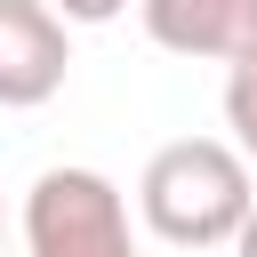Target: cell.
I'll list each match as a JSON object with an SVG mask.
<instances>
[{"mask_svg": "<svg viewBox=\"0 0 257 257\" xmlns=\"http://www.w3.org/2000/svg\"><path fill=\"white\" fill-rule=\"evenodd\" d=\"M249 153L225 145V137H177L145 161L137 177V217L169 241V249H233V233L249 225L257 209V185H249Z\"/></svg>", "mask_w": 257, "mask_h": 257, "instance_id": "6da1fadb", "label": "cell"}, {"mask_svg": "<svg viewBox=\"0 0 257 257\" xmlns=\"http://www.w3.org/2000/svg\"><path fill=\"white\" fill-rule=\"evenodd\" d=\"M24 257H137L128 193L104 169H40L24 193Z\"/></svg>", "mask_w": 257, "mask_h": 257, "instance_id": "7a4b0ae2", "label": "cell"}, {"mask_svg": "<svg viewBox=\"0 0 257 257\" xmlns=\"http://www.w3.org/2000/svg\"><path fill=\"white\" fill-rule=\"evenodd\" d=\"M72 72V24L48 0H0V104L32 112Z\"/></svg>", "mask_w": 257, "mask_h": 257, "instance_id": "3957f363", "label": "cell"}, {"mask_svg": "<svg viewBox=\"0 0 257 257\" xmlns=\"http://www.w3.org/2000/svg\"><path fill=\"white\" fill-rule=\"evenodd\" d=\"M145 40L169 56H201V64H241L257 56V0H137Z\"/></svg>", "mask_w": 257, "mask_h": 257, "instance_id": "277c9868", "label": "cell"}, {"mask_svg": "<svg viewBox=\"0 0 257 257\" xmlns=\"http://www.w3.org/2000/svg\"><path fill=\"white\" fill-rule=\"evenodd\" d=\"M225 128H233V145H241L249 169H257V56L225 64Z\"/></svg>", "mask_w": 257, "mask_h": 257, "instance_id": "5b68a950", "label": "cell"}, {"mask_svg": "<svg viewBox=\"0 0 257 257\" xmlns=\"http://www.w3.org/2000/svg\"><path fill=\"white\" fill-rule=\"evenodd\" d=\"M48 8H56L64 24H112V16L128 8V0H48Z\"/></svg>", "mask_w": 257, "mask_h": 257, "instance_id": "8992f818", "label": "cell"}, {"mask_svg": "<svg viewBox=\"0 0 257 257\" xmlns=\"http://www.w3.org/2000/svg\"><path fill=\"white\" fill-rule=\"evenodd\" d=\"M233 257H257V209H249V225L233 233Z\"/></svg>", "mask_w": 257, "mask_h": 257, "instance_id": "52a82bcc", "label": "cell"}, {"mask_svg": "<svg viewBox=\"0 0 257 257\" xmlns=\"http://www.w3.org/2000/svg\"><path fill=\"white\" fill-rule=\"evenodd\" d=\"M0 257H8V217H0Z\"/></svg>", "mask_w": 257, "mask_h": 257, "instance_id": "ba28073f", "label": "cell"}]
</instances>
